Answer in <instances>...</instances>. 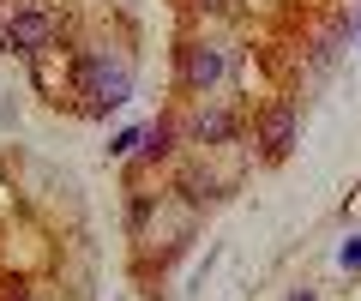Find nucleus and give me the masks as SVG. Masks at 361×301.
Here are the masks:
<instances>
[{"instance_id":"f03ea898","label":"nucleus","mask_w":361,"mask_h":301,"mask_svg":"<svg viewBox=\"0 0 361 301\" xmlns=\"http://www.w3.org/2000/svg\"><path fill=\"white\" fill-rule=\"evenodd\" d=\"M295 127H301V115H295L289 97H277V103L259 115V151H265V163H283L289 151H295Z\"/></svg>"},{"instance_id":"f257e3e1","label":"nucleus","mask_w":361,"mask_h":301,"mask_svg":"<svg viewBox=\"0 0 361 301\" xmlns=\"http://www.w3.org/2000/svg\"><path fill=\"white\" fill-rule=\"evenodd\" d=\"M78 97H90V115H109V109L133 103V66L109 49L78 54Z\"/></svg>"},{"instance_id":"20e7f679","label":"nucleus","mask_w":361,"mask_h":301,"mask_svg":"<svg viewBox=\"0 0 361 301\" xmlns=\"http://www.w3.org/2000/svg\"><path fill=\"white\" fill-rule=\"evenodd\" d=\"M54 42V18L42 13V6H18L13 18H6V49L25 54V61H37L42 49Z\"/></svg>"},{"instance_id":"9d476101","label":"nucleus","mask_w":361,"mask_h":301,"mask_svg":"<svg viewBox=\"0 0 361 301\" xmlns=\"http://www.w3.org/2000/svg\"><path fill=\"white\" fill-rule=\"evenodd\" d=\"M289 301H319V295H313V289H289Z\"/></svg>"},{"instance_id":"39448f33","label":"nucleus","mask_w":361,"mask_h":301,"mask_svg":"<svg viewBox=\"0 0 361 301\" xmlns=\"http://www.w3.org/2000/svg\"><path fill=\"white\" fill-rule=\"evenodd\" d=\"M229 139H235V115H223V109L193 115V145H229Z\"/></svg>"},{"instance_id":"0eeeda50","label":"nucleus","mask_w":361,"mask_h":301,"mask_svg":"<svg viewBox=\"0 0 361 301\" xmlns=\"http://www.w3.org/2000/svg\"><path fill=\"white\" fill-rule=\"evenodd\" d=\"M139 139H145V127H127V133H115L109 157H133V151H139Z\"/></svg>"},{"instance_id":"6e6552de","label":"nucleus","mask_w":361,"mask_h":301,"mask_svg":"<svg viewBox=\"0 0 361 301\" xmlns=\"http://www.w3.org/2000/svg\"><path fill=\"white\" fill-rule=\"evenodd\" d=\"M337 259H343L349 271H361V235H349V241H343V253H337Z\"/></svg>"},{"instance_id":"1a4fd4ad","label":"nucleus","mask_w":361,"mask_h":301,"mask_svg":"<svg viewBox=\"0 0 361 301\" xmlns=\"http://www.w3.org/2000/svg\"><path fill=\"white\" fill-rule=\"evenodd\" d=\"M193 6H199V13H229L235 0H193Z\"/></svg>"},{"instance_id":"423d86ee","label":"nucleus","mask_w":361,"mask_h":301,"mask_svg":"<svg viewBox=\"0 0 361 301\" xmlns=\"http://www.w3.org/2000/svg\"><path fill=\"white\" fill-rule=\"evenodd\" d=\"M139 151L145 157H169V151H175V121H151L145 139H139Z\"/></svg>"},{"instance_id":"7ed1b4c3","label":"nucleus","mask_w":361,"mask_h":301,"mask_svg":"<svg viewBox=\"0 0 361 301\" xmlns=\"http://www.w3.org/2000/svg\"><path fill=\"white\" fill-rule=\"evenodd\" d=\"M223 73H229L223 42H180V85H187V91H211Z\"/></svg>"}]
</instances>
